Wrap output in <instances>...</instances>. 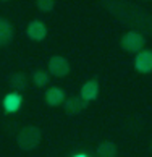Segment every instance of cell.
Returning <instances> with one entry per match:
<instances>
[{
    "instance_id": "obj_15",
    "label": "cell",
    "mask_w": 152,
    "mask_h": 157,
    "mask_svg": "<svg viewBox=\"0 0 152 157\" xmlns=\"http://www.w3.org/2000/svg\"><path fill=\"white\" fill-rule=\"evenodd\" d=\"M150 149H152V141H150Z\"/></svg>"
},
{
    "instance_id": "obj_8",
    "label": "cell",
    "mask_w": 152,
    "mask_h": 157,
    "mask_svg": "<svg viewBox=\"0 0 152 157\" xmlns=\"http://www.w3.org/2000/svg\"><path fill=\"white\" fill-rule=\"evenodd\" d=\"M86 105H87V102H84L79 96H74V97H68V99H66L63 109H65L66 113L76 115V113H81V112H83V110L86 109Z\"/></svg>"
},
{
    "instance_id": "obj_2",
    "label": "cell",
    "mask_w": 152,
    "mask_h": 157,
    "mask_svg": "<svg viewBox=\"0 0 152 157\" xmlns=\"http://www.w3.org/2000/svg\"><path fill=\"white\" fill-rule=\"evenodd\" d=\"M120 44H121V49L123 50L133 52V54H139L146 45V39L142 34H139L136 31H128L126 34H123Z\"/></svg>"
},
{
    "instance_id": "obj_10",
    "label": "cell",
    "mask_w": 152,
    "mask_h": 157,
    "mask_svg": "<svg viewBox=\"0 0 152 157\" xmlns=\"http://www.w3.org/2000/svg\"><path fill=\"white\" fill-rule=\"evenodd\" d=\"M65 101V92L60 88H50L45 91V102L49 104L50 107H57Z\"/></svg>"
},
{
    "instance_id": "obj_13",
    "label": "cell",
    "mask_w": 152,
    "mask_h": 157,
    "mask_svg": "<svg viewBox=\"0 0 152 157\" xmlns=\"http://www.w3.org/2000/svg\"><path fill=\"white\" fill-rule=\"evenodd\" d=\"M32 83L37 86V88H42L49 83V73L44 71V70H37V71L32 73Z\"/></svg>"
},
{
    "instance_id": "obj_11",
    "label": "cell",
    "mask_w": 152,
    "mask_h": 157,
    "mask_svg": "<svg viewBox=\"0 0 152 157\" xmlns=\"http://www.w3.org/2000/svg\"><path fill=\"white\" fill-rule=\"evenodd\" d=\"M10 86L15 89V92L26 89L28 88V76H26V73H23V71L13 73L10 76Z\"/></svg>"
},
{
    "instance_id": "obj_3",
    "label": "cell",
    "mask_w": 152,
    "mask_h": 157,
    "mask_svg": "<svg viewBox=\"0 0 152 157\" xmlns=\"http://www.w3.org/2000/svg\"><path fill=\"white\" fill-rule=\"evenodd\" d=\"M49 71H50V75L58 76V78L66 76L70 73V63L65 57L54 55V57H50V60H49Z\"/></svg>"
},
{
    "instance_id": "obj_12",
    "label": "cell",
    "mask_w": 152,
    "mask_h": 157,
    "mask_svg": "<svg viewBox=\"0 0 152 157\" xmlns=\"http://www.w3.org/2000/svg\"><path fill=\"white\" fill-rule=\"evenodd\" d=\"M97 154L101 157H115L116 154V146L112 141H104L97 146Z\"/></svg>"
},
{
    "instance_id": "obj_14",
    "label": "cell",
    "mask_w": 152,
    "mask_h": 157,
    "mask_svg": "<svg viewBox=\"0 0 152 157\" xmlns=\"http://www.w3.org/2000/svg\"><path fill=\"white\" fill-rule=\"evenodd\" d=\"M36 5H37V8L40 11H50V10H54L55 2L54 0H37Z\"/></svg>"
},
{
    "instance_id": "obj_4",
    "label": "cell",
    "mask_w": 152,
    "mask_h": 157,
    "mask_svg": "<svg viewBox=\"0 0 152 157\" xmlns=\"http://www.w3.org/2000/svg\"><path fill=\"white\" fill-rule=\"evenodd\" d=\"M134 68L139 73H152V50H141L134 59Z\"/></svg>"
},
{
    "instance_id": "obj_6",
    "label": "cell",
    "mask_w": 152,
    "mask_h": 157,
    "mask_svg": "<svg viewBox=\"0 0 152 157\" xmlns=\"http://www.w3.org/2000/svg\"><path fill=\"white\" fill-rule=\"evenodd\" d=\"M28 37L32 39V40H42L45 39V36H47V28H45V25L42 21H31L28 25Z\"/></svg>"
},
{
    "instance_id": "obj_16",
    "label": "cell",
    "mask_w": 152,
    "mask_h": 157,
    "mask_svg": "<svg viewBox=\"0 0 152 157\" xmlns=\"http://www.w3.org/2000/svg\"><path fill=\"white\" fill-rule=\"evenodd\" d=\"M79 157H84V155H79Z\"/></svg>"
},
{
    "instance_id": "obj_5",
    "label": "cell",
    "mask_w": 152,
    "mask_h": 157,
    "mask_svg": "<svg viewBox=\"0 0 152 157\" xmlns=\"http://www.w3.org/2000/svg\"><path fill=\"white\" fill-rule=\"evenodd\" d=\"M23 104V97L20 96V92H8L7 96L3 97V109L7 113H15L18 112L20 107Z\"/></svg>"
},
{
    "instance_id": "obj_7",
    "label": "cell",
    "mask_w": 152,
    "mask_h": 157,
    "mask_svg": "<svg viewBox=\"0 0 152 157\" xmlns=\"http://www.w3.org/2000/svg\"><path fill=\"white\" fill-rule=\"evenodd\" d=\"M99 96V83L96 79H89L86 81L81 88V92H79V97L83 99L84 102H91Z\"/></svg>"
},
{
    "instance_id": "obj_1",
    "label": "cell",
    "mask_w": 152,
    "mask_h": 157,
    "mask_svg": "<svg viewBox=\"0 0 152 157\" xmlns=\"http://www.w3.org/2000/svg\"><path fill=\"white\" fill-rule=\"evenodd\" d=\"M42 139V131L37 126H25L16 136V143L23 151H32L39 146Z\"/></svg>"
},
{
    "instance_id": "obj_9",
    "label": "cell",
    "mask_w": 152,
    "mask_h": 157,
    "mask_svg": "<svg viewBox=\"0 0 152 157\" xmlns=\"http://www.w3.org/2000/svg\"><path fill=\"white\" fill-rule=\"evenodd\" d=\"M13 36H15V29L11 26V23L7 18H0V47L10 44Z\"/></svg>"
}]
</instances>
